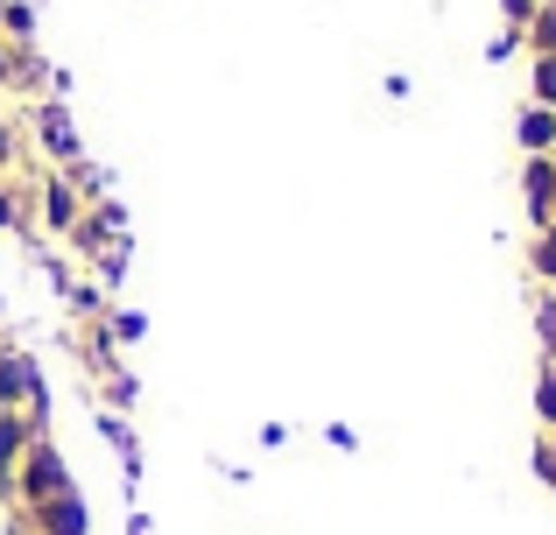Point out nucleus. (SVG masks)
Instances as JSON below:
<instances>
[{
  "instance_id": "19",
  "label": "nucleus",
  "mask_w": 556,
  "mask_h": 535,
  "mask_svg": "<svg viewBox=\"0 0 556 535\" xmlns=\"http://www.w3.org/2000/svg\"><path fill=\"white\" fill-rule=\"evenodd\" d=\"M535 480L556 494V430H543V437H535Z\"/></svg>"
},
{
  "instance_id": "21",
  "label": "nucleus",
  "mask_w": 556,
  "mask_h": 535,
  "mask_svg": "<svg viewBox=\"0 0 556 535\" xmlns=\"http://www.w3.org/2000/svg\"><path fill=\"white\" fill-rule=\"evenodd\" d=\"M14 50H22V42L0 36V92H14Z\"/></svg>"
},
{
  "instance_id": "6",
  "label": "nucleus",
  "mask_w": 556,
  "mask_h": 535,
  "mask_svg": "<svg viewBox=\"0 0 556 535\" xmlns=\"http://www.w3.org/2000/svg\"><path fill=\"white\" fill-rule=\"evenodd\" d=\"M36 205H42V226H50L56 240H71V226L85 219V198L71 191L64 177H42V191H36Z\"/></svg>"
},
{
  "instance_id": "3",
  "label": "nucleus",
  "mask_w": 556,
  "mask_h": 535,
  "mask_svg": "<svg viewBox=\"0 0 556 535\" xmlns=\"http://www.w3.org/2000/svg\"><path fill=\"white\" fill-rule=\"evenodd\" d=\"M521 212H529V233L556 219V155H529L521 163Z\"/></svg>"
},
{
  "instance_id": "22",
  "label": "nucleus",
  "mask_w": 556,
  "mask_h": 535,
  "mask_svg": "<svg viewBox=\"0 0 556 535\" xmlns=\"http://www.w3.org/2000/svg\"><path fill=\"white\" fill-rule=\"evenodd\" d=\"M0 8H8V0H0Z\"/></svg>"
},
{
  "instance_id": "12",
  "label": "nucleus",
  "mask_w": 556,
  "mask_h": 535,
  "mask_svg": "<svg viewBox=\"0 0 556 535\" xmlns=\"http://www.w3.org/2000/svg\"><path fill=\"white\" fill-rule=\"evenodd\" d=\"M42 85H50V64H42V50H36V42H22V50H14V92H22V99H36Z\"/></svg>"
},
{
  "instance_id": "5",
  "label": "nucleus",
  "mask_w": 556,
  "mask_h": 535,
  "mask_svg": "<svg viewBox=\"0 0 556 535\" xmlns=\"http://www.w3.org/2000/svg\"><path fill=\"white\" fill-rule=\"evenodd\" d=\"M36 437H42V430L28 423L22 409H0V500H14V466H22V451Z\"/></svg>"
},
{
  "instance_id": "10",
  "label": "nucleus",
  "mask_w": 556,
  "mask_h": 535,
  "mask_svg": "<svg viewBox=\"0 0 556 535\" xmlns=\"http://www.w3.org/2000/svg\"><path fill=\"white\" fill-rule=\"evenodd\" d=\"M521 262H529L535 289H556V219H549V226H535V233H529V254H521Z\"/></svg>"
},
{
  "instance_id": "16",
  "label": "nucleus",
  "mask_w": 556,
  "mask_h": 535,
  "mask_svg": "<svg viewBox=\"0 0 556 535\" xmlns=\"http://www.w3.org/2000/svg\"><path fill=\"white\" fill-rule=\"evenodd\" d=\"M529 99L556 106V56H529Z\"/></svg>"
},
{
  "instance_id": "9",
  "label": "nucleus",
  "mask_w": 556,
  "mask_h": 535,
  "mask_svg": "<svg viewBox=\"0 0 556 535\" xmlns=\"http://www.w3.org/2000/svg\"><path fill=\"white\" fill-rule=\"evenodd\" d=\"M36 120H42V149H50L64 169H85V163H78V135H71L64 106H36Z\"/></svg>"
},
{
  "instance_id": "14",
  "label": "nucleus",
  "mask_w": 556,
  "mask_h": 535,
  "mask_svg": "<svg viewBox=\"0 0 556 535\" xmlns=\"http://www.w3.org/2000/svg\"><path fill=\"white\" fill-rule=\"evenodd\" d=\"M535 345L543 359H556V289H535Z\"/></svg>"
},
{
  "instance_id": "1",
  "label": "nucleus",
  "mask_w": 556,
  "mask_h": 535,
  "mask_svg": "<svg viewBox=\"0 0 556 535\" xmlns=\"http://www.w3.org/2000/svg\"><path fill=\"white\" fill-rule=\"evenodd\" d=\"M71 486V466H64V451H56L50 437H36L22 451V466H14V508H42L50 494H64Z\"/></svg>"
},
{
  "instance_id": "20",
  "label": "nucleus",
  "mask_w": 556,
  "mask_h": 535,
  "mask_svg": "<svg viewBox=\"0 0 556 535\" xmlns=\"http://www.w3.org/2000/svg\"><path fill=\"white\" fill-rule=\"evenodd\" d=\"M501 14H507V28H515V36H521V28L535 22V0H501Z\"/></svg>"
},
{
  "instance_id": "18",
  "label": "nucleus",
  "mask_w": 556,
  "mask_h": 535,
  "mask_svg": "<svg viewBox=\"0 0 556 535\" xmlns=\"http://www.w3.org/2000/svg\"><path fill=\"white\" fill-rule=\"evenodd\" d=\"M22 155H28V135H22V127L8 120V113H0V177H8V169L22 163Z\"/></svg>"
},
{
  "instance_id": "11",
  "label": "nucleus",
  "mask_w": 556,
  "mask_h": 535,
  "mask_svg": "<svg viewBox=\"0 0 556 535\" xmlns=\"http://www.w3.org/2000/svg\"><path fill=\"white\" fill-rule=\"evenodd\" d=\"M28 226H36V198L0 177V233H28Z\"/></svg>"
},
{
  "instance_id": "7",
  "label": "nucleus",
  "mask_w": 556,
  "mask_h": 535,
  "mask_svg": "<svg viewBox=\"0 0 556 535\" xmlns=\"http://www.w3.org/2000/svg\"><path fill=\"white\" fill-rule=\"evenodd\" d=\"M515 149L521 155H556V106H521L515 113Z\"/></svg>"
},
{
  "instance_id": "4",
  "label": "nucleus",
  "mask_w": 556,
  "mask_h": 535,
  "mask_svg": "<svg viewBox=\"0 0 556 535\" xmlns=\"http://www.w3.org/2000/svg\"><path fill=\"white\" fill-rule=\"evenodd\" d=\"M28 528L36 535H92V514H85L78 486H64V494H50L42 508H28Z\"/></svg>"
},
{
  "instance_id": "2",
  "label": "nucleus",
  "mask_w": 556,
  "mask_h": 535,
  "mask_svg": "<svg viewBox=\"0 0 556 535\" xmlns=\"http://www.w3.org/2000/svg\"><path fill=\"white\" fill-rule=\"evenodd\" d=\"M0 409H22L28 423L42 430V373H36V359L0 353Z\"/></svg>"
},
{
  "instance_id": "15",
  "label": "nucleus",
  "mask_w": 556,
  "mask_h": 535,
  "mask_svg": "<svg viewBox=\"0 0 556 535\" xmlns=\"http://www.w3.org/2000/svg\"><path fill=\"white\" fill-rule=\"evenodd\" d=\"M535 423L556 430V359H543V367H535Z\"/></svg>"
},
{
  "instance_id": "8",
  "label": "nucleus",
  "mask_w": 556,
  "mask_h": 535,
  "mask_svg": "<svg viewBox=\"0 0 556 535\" xmlns=\"http://www.w3.org/2000/svg\"><path fill=\"white\" fill-rule=\"evenodd\" d=\"M113 233H121V205H85V219L71 226V247L106 254V247H113Z\"/></svg>"
},
{
  "instance_id": "17",
  "label": "nucleus",
  "mask_w": 556,
  "mask_h": 535,
  "mask_svg": "<svg viewBox=\"0 0 556 535\" xmlns=\"http://www.w3.org/2000/svg\"><path fill=\"white\" fill-rule=\"evenodd\" d=\"M0 36L28 42V36H36V8H28V0H8V8H0Z\"/></svg>"
},
{
  "instance_id": "13",
  "label": "nucleus",
  "mask_w": 556,
  "mask_h": 535,
  "mask_svg": "<svg viewBox=\"0 0 556 535\" xmlns=\"http://www.w3.org/2000/svg\"><path fill=\"white\" fill-rule=\"evenodd\" d=\"M521 42H529V56H556V0L535 8V22L521 28Z\"/></svg>"
}]
</instances>
